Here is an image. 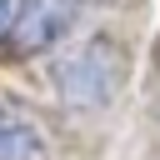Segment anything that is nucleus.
<instances>
[{
	"instance_id": "1",
	"label": "nucleus",
	"mask_w": 160,
	"mask_h": 160,
	"mask_svg": "<svg viewBox=\"0 0 160 160\" xmlns=\"http://www.w3.org/2000/svg\"><path fill=\"white\" fill-rule=\"evenodd\" d=\"M120 75H125V60H120V50H115L105 35L75 45V50L55 65V85H60V100H65L70 110H95V105H105V100L120 90Z\"/></svg>"
},
{
	"instance_id": "2",
	"label": "nucleus",
	"mask_w": 160,
	"mask_h": 160,
	"mask_svg": "<svg viewBox=\"0 0 160 160\" xmlns=\"http://www.w3.org/2000/svg\"><path fill=\"white\" fill-rule=\"evenodd\" d=\"M70 15H75L70 0H15V20H10V45H15V55L50 50V45L70 30Z\"/></svg>"
},
{
	"instance_id": "3",
	"label": "nucleus",
	"mask_w": 160,
	"mask_h": 160,
	"mask_svg": "<svg viewBox=\"0 0 160 160\" xmlns=\"http://www.w3.org/2000/svg\"><path fill=\"white\" fill-rule=\"evenodd\" d=\"M0 160H45V140L5 110H0Z\"/></svg>"
},
{
	"instance_id": "4",
	"label": "nucleus",
	"mask_w": 160,
	"mask_h": 160,
	"mask_svg": "<svg viewBox=\"0 0 160 160\" xmlns=\"http://www.w3.org/2000/svg\"><path fill=\"white\" fill-rule=\"evenodd\" d=\"M5 20H10V0H0V30H5Z\"/></svg>"
}]
</instances>
